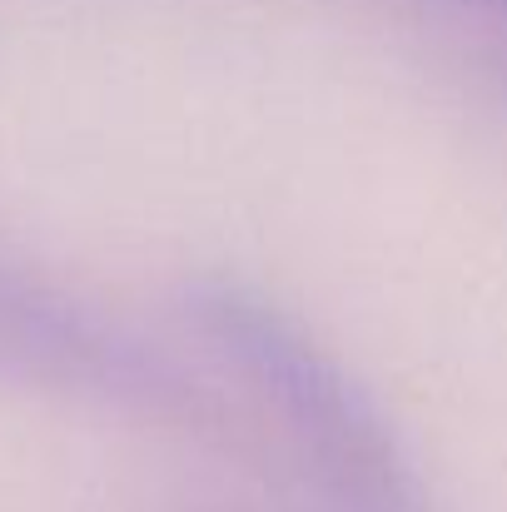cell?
<instances>
[{"instance_id": "obj_1", "label": "cell", "mask_w": 507, "mask_h": 512, "mask_svg": "<svg viewBox=\"0 0 507 512\" xmlns=\"http://www.w3.org/2000/svg\"><path fill=\"white\" fill-rule=\"evenodd\" d=\"M179 314L244 388L249 418L274 428L324 512H433L398 423L294 309L239 274H199L179 284Z\"/></svg>"}, {"instance_id": "obj_2", "label": "cell", "mask_w": 507, "mask_h": 512, "mask_svg": "<svg viewBox=\"0 0 507 512\" xmlns=\"http://www.w3.org/2000/svg\"><path fill=\"white\" fill-rule=\"evenodd\" d=\"M0 388L155 423L234 458L254 453L249 408L65 284L0 254Z\"/></svg>"}, {"instance_id": "obj_3", "label": "cell", "mask_w": 507, "mask_h": 512, "mask_svg": "<svg viewBox=\"0 0 507 512\" xmlns=\"http://www.w3.org/2000/svg\"><path fill=\"white\" fill-rule=\"evenodd\" d=\"M418 5H443V10H463V15H488L507 25V0H418Z\"/></svg>"}]
</instances>
